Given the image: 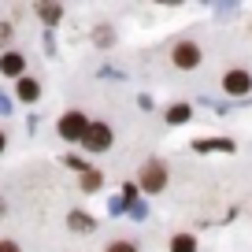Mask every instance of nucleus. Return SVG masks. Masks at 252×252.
Here are the masks:
<instances>
[{
	"label": "nucleus",
	"mask_w": 252,
	"mask_h": 252,
	"mask_svg": "<svg viewBox=\"0 0 252 252\" xmlns=\"http://www.w3.org/2000/svg\"><path fill=\"white\" fill-rule=\"evenodd\" d=\"M193 149H197V152H212V149H219V152H230L234 145H230V141H222V137H219V141H197Z\"/></svg>",
	"instance_id": "nucleus-11"
},
{
	"label": "nucleus",
	"mask_w": 252,
	"mask_h": 252,
	"mask_svg": "<svg viewBox=\"0 0 252 252\" xmlns=\"http://www.w3.org/2000/svg\"><path fill=\"white\" fill-rule=\"evenodd\" d=\"M23 56H19V52H8V56H0V71H4V74H23Z\"/></svg>",
	"instance_id": "nucleus-6"
},
{
	"label": "nucleus",
	"mask_w": 252,
	"mask_h": 252,
	"mask_svg": "<svg viewBox=\"0 0 252 252\" xmlns=\"http://www.w3.org/2000/svg\"><path fill=\"white\" fill-rule=\"evenodd\" d=\"M108 252H137V249H134L130 241H111V245H108Z\"/></svg>",
	"instance_id": "nucleus-14"
},
{
	"label": "nucleus",
	"mask_w": 252,
	"mask_h": 252,
	"mask_svg": "<svg viewBox=\"0 0 252 252\" xmlns=\"http://www.w3.org/2000/svg\"><path fill=\"white\" fill-rule=\"evenodd\" d=\"M86 130H89V123H86V115H82V111H67V115L60 119V134L67 137V141H82V137H86Z\"/></svg>",
	"instance_id": "nucleus-3"
},
{
	"label": "nucleus",
	"mask_w": 252,
	"mask_h": 252,
	"mask_svg": "<svg viewBox=\"0 0 252 252\" xmlns=\"http://www.w3.org/2000/svg\"><path fill=\"white\" fill-rule=\"evenodd\" d=\"M37 93H41V89H37V82H33V78L19 82V96H23V100H37Z\"/></svg>",
	"instance_id": "nucleus-9"
},
{
	"label": "nucleus",
	"mask_w": 252,
	"mask_h": 252,
	"mask_svg": "<svg viewBox=\"0 0 252 252\" xmlns=\"http://www.w3.org/2000/svg\"><path fill=\"white\" fill-rule=\"evenodd\" d=\"M186 119H189V108H186V104H174V108L167 111V123H186Z\"/></svg>",
	"instance_id": "nucleus-12"
},
{
	"label": "nucleus",
	"mask_w": 252,
	"mask_h": 252,
	"mask_svg": "<svg viewBox=\"0 0 252 252\" xmlns=\"http://www.w3.org/2000/svg\"><path fill=\"white\" fill-rule=\"evenodd\" d=\"M37 15L45 19V23H56V19L63 15V8H60V4H37Z\"/></svg>",
	"instance_id": "nucleus-10"
},
{
	"label": "nucleus",
	"mask_w": 252,
	"mask_h": 252,
	"mask_svg": "<svg viewBox=\"0 0 252 252\" xmlns=\"http://www.w3.org/2000/svg\"><path fill=\"white\" fill-rule=\"evenodd\" d=\"M171 252H197V241H193L189 234H178L171 241Z\"/></svg>",
	"instance_id": "nucleus-8"
},
{
	"label": "nucleus",
	"mask_w": 252,
	"mask_h": 252,
	"mask_svg": "<svg viewBox=\"0 0 252 252\" xmlns=\"http://www.w3.org/2000/svg\"><path fill=\"white\" fill-rule=\"evenodd\" d=\"M171 60L178 63V67H186V71H189V67H197V63H200V48H197V45H189V41H182V45L174 48Z\"/></svg>",
	"instance_id": "nucleus-5"
},
{
	"label": "nucleus",
	"mask_w": 252,
	"mask_h": 252,
	"mask_svg": "<svg viewBox=\"0 0 252 252\" xmlns=\"http://www.w3.org/2000/svg\"><path fill=\"white\" fill-rule=\"evenodd\" d=\"M0 215H4V200H0Z\"/></svg>",
	"instance_id": "nucleus-18"
},
{
	"label": "nucleus",
	"mask_w": 252,
	"mask_h": 252,
	"mask_svg": "<svg viewBox=\"0 0 252 252\" xmlns=\"http://www.w3.org/2000/svg\"><path fill=\"white\" fill-rule=\"evenodd\" d=\"M71 230H78V234H89V230H93V219H89V215H82V212H71Z\"/></svg>",
	"instance_id": "nucleus-7"
},
{
	"label": "nucleus",
	"mask_w": 252,
	"mask_h": 252,
	"mask_svg": "<svg viewBox=\"0 0 252 252\" xmlns=\"http://www.w3.org/2000/svg\"><path fill=\"white\" fill-rule=\"evenodd\" d=\"M82 145H86L89 152H104V149H111V126H104V123H89V130H86V137H82Z\"/></svg>",
	"instance_id": "nucleus-2"
},
{
	"label": "nucleus",
	"mask_w": 252,
	"mask_h": 252,
	"mask_svg": "<svg viewBox=\"0 0 252 252\" xmlns=\"http://www.w3.org/2000/svg\"><path fill=\"white\" fill-rule=\"evenodd\" d=\"M0 252H19V245L15 241H0Z\"/></svg>",
	"instance_id": "nucleus-15"
},
{
	"label": "nucleus",
	"mask_w": 252,
	"mask_h": 252,
	"mask_svg": "<svg viewBox=\"0 0 252 252\" xmlns=\"http://www.w3.org/2000/svg\"><path fill=\"white\" fill-rule=\"evenodd\" d=\"M222 89H226L230 96H245V93L252 89L249 71H226V74H222Z\"/></svg>",
	"instance_id": "nucleus-4"
},
{
	"label": "nucleus",
	"mask_w": 252,
	"mask_h": 252,
	"mask_svg": "<svg viewBox=\"0 0 252 252\" xmlns=\"http://www.w3.org/2000/svg\"><path fill=\"white\" fill-rule=\"evenodd\" d=\"M0 149H4V134H0Z\"/></svg>",
	"instance_id": "nucleus-17"
},
{
	"label": "nucleus",
	"mask_w": 252,
	"mask_h": 252,
	"mask_svg": "<svg viewBox=\"0 0 252 252\" xmlns=\"http://www.w3.org/2000/svg\"><path fill=\"white\" fill-rule=\"evenodd\" d=\"M82 174H86V178H82V186H86V189H96V186H100V174H96V171H82Z\"/></svg>",
	"instance_id": "nucleus-13"
},
{
	"label": "nucleus",
	"mask_w": 252,
	"mask_h": 252,
	"mask_svg": "<svg viewBox=\"0 0 252 252\" xmlns=\"http://www.w3.org/2000/svg\"><path fill=\"white\" fill-rule=\"evenodd\" d=\"M137 182H141V189H145V193H159V189L167 186V167L159 163V159H152V163H145V167H141Z\"/></svg>",
	"instance_id": "nucleus-1"
},
{
	"label": "nucleus",
	"mask_w": 252,
	"mask_h": 252,
	"mask_svg": "<svg viewBox=\"0 0 252 252\" xmlns=\"http://www.w3.org/2000/svg\"><path fill=\"white\" fill-rule=\"evenodd\" d=\"M11 37V30H8V26H0V41H8Z\"/></svg>",
	"instance_id": "nucleus-16"
}]
</instances>
